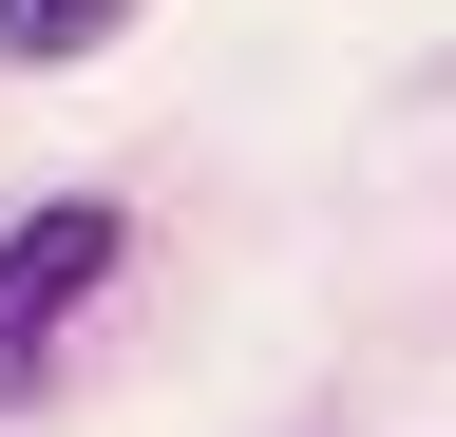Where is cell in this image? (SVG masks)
Masks as SVG:
<instances>
[{
	"label": "cell",
	"mask_w": 456,
	"mask_h": 437,
	"mask_svg": "<svg viewBox=\"0 0 456 437\" xmlns=\"http://www.w3.org/2000/svg\"><path fill=\"white\" fill-rule=\"evenodd\" d=\"M114 190H57V209H20L0 229V400H38V361H57V323H77L95 286H114Z\"/></svg>",
	"instance_id": "1"
},
{
	"label": "cell",
	"mask_w": 456,
	"mask_h": 437,
	"mask_svg": "<svg viewBox=\"0 0 456 437\" xmlns=\"http://www.w3.org/2000/svg\"><path fill=\"white\" fill-rule=\"evenodd\" d=\"M134 0H0V58H95Z\"/></svg>",
	"instance_id": "2"
}]
</instances>
